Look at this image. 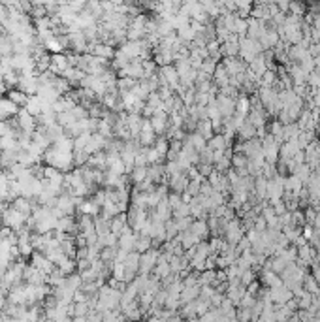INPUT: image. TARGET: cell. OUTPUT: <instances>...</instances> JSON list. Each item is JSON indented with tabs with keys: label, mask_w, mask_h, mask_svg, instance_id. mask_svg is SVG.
Segmentation results:
<instances>
[{
	"label": "cell",
	"mask_w": 320,
	"mask_h": 322,
	"mask_svg": "<svg viewBox=\"0 0 320 322\" xmlns=\"http://www.w3.org/2000/svg\"><path fill=\"white\" fill-rule=\"evenodd\" d=\"M0 219H2V225L4 226H10L13 230H19V228H23V226L27 225L29 215L21 213L19 209H15L13 205H10V207L4 209V213H2Z\"/></svg>",
	"instance_id": "cell-1"
},
{
	"label": "cell",
	"mask_w": 320,
	"mask_h": 322,
	"mask_svg": "<svg viewBox=\"0 0 320 322\" xmlns=\"http://www.w3.org/2000/svg\"><path fill=\"white\" fill-rule=\"evenodd\" d=\"M15 119H17V127H19V130H23V132L32 134L34 130L38 129V119L34 117V115H31L25 107H21V109L17 111Z\"/></svg>",
	"instance_id": "cell-2"
},
{
	"label": "cell",
	"mask_w": 320,
	"mask_h": 322,
	"mask_svg": "<svg viewBox=\"0 0 320 322\" xmlns=\"http://www.w3.org/2000/svg\"><path fill=\"white\" fill-rule=\"evenodd\" d=\"M42 106H43V100L38 95H29V100H27V104H25V109L34 115V117H38L40 113H42Z\"/></svg>",
	"instance_id": "cell-3"
},
{
	"label": "cell",
	"mask_w": 320,
	"mask_h": 322,
	"mask_svg": "<svg viewBox=\"0 0 320 322\" xmlns=\"http://www.w3.org/2000/svg\"><path fill=\"white\" fill-rule=\"evenodd\" d=\"M8 98H10L11 102H15L19 107H23L27 104V100H29V95L25 91H21V89L13 87V89H8Z\"/></svg>",
	"instance_id": "cell-4"
},
{
	"label": "cell",
	"mask_w": 320,
	"mask_h": 322,
	"mask_svg": "<svg viewBox=\"0 0 320 322\" xmlns=\"http://www.w3.org/2000/svg\"><path fill=\"white\" fill-rule=\"evenodd\" d=\"M303 289L307 290V292H311L313 296H317L320 290V285L313 275H305V279H303Z\"/></svg>",
	"instance_id": "cell-5"
},
{
	"label": "cell",
	"mask_w": 320,
	"mask_h": 322,
	"mask_svg": "<svg viewBox=\"0 0 320 322\" xmlns=\"http://www.w3.org/2000/svg\"><path fill=\"white\" fill-rule=\"evenodd\" d=\"M255 279H256V275H255V271H253L251 268L245 269V271L241 273V285H243L245 289H247V285H251V283H253Z\"/></svg>",
	"instance_id": "cell-6"
}]
</instances>
